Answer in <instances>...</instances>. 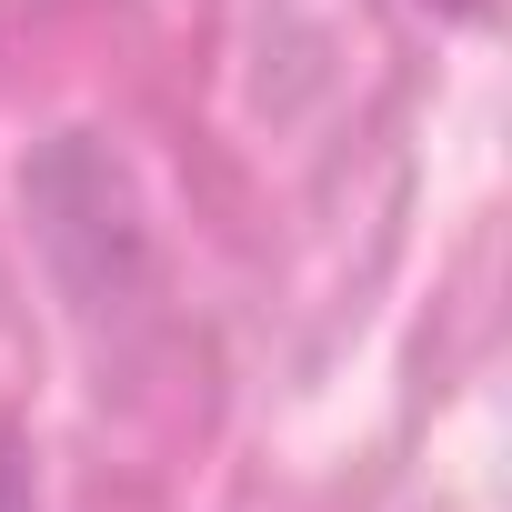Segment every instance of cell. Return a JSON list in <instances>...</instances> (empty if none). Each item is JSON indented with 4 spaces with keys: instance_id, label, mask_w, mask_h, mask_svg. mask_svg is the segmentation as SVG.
Masks as SVG:
<instances>
[{
    "instance_id": "obj_1",
    "label": "cell",
    "mask_w": 512,
    "mask_h": 512,
    "mask_svg": "<svg viewBox=\"0 0 512 512\" xmlns=\"http://www.w3.org/2000/svg\"><path fill=\"white\" fill-rule=\"evenodd\" d=\"M0 512H21V482H11V472H0Z\"/></svg>"
}]
</instances>
